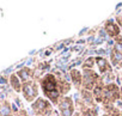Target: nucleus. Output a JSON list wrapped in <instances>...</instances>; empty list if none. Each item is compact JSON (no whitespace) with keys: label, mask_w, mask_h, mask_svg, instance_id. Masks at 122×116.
<instances>
[{"label":"nucleus","mask_w":122,"mask_h":116,"mask_svg":"<svg viewBox=\"0 0 122 116\" xmlns=\"http://www.w3.org/2000/svg\"><path fill=\"white\" fill-rule=\"evenodd\" d=\"M16 74L18 76V78L20 79L22 83H26V81H30V80H36L35 71L30 67H23V68L18 70L16 72Z\"/></svg>","instance_id":"nucleus-9"},{"label":"nucleus","mask_w":122,"mask_h":116,"mask_svg":"<svg viewBox=\"0 0 122 116\" xmlns=\"http://www.w3.org/2000/svg\"><path fill=\"white\" fill-rule=\"evenodd\" d=\"M70 77L73 87L77 91H80L83 89V72H80L79 70H71Z\"/></svg>","instance_id":"nucleus-10"},{"label":"nucleus","mask_w":122,"mask_h":116,"mask_svg":"<svg viewBox=\"0 0 122 116\" xmlns=\"http://www.w3.org/2000/svg\"><path fill=\"white\" fill-rule=\"evenodd\" d=\"M120 96H121V101H122V85L120 86Z\"/></svg>","instance_id":"nucleus-20"},{"label":"nucleus","mask_w":122,"mask_h":116,"mask_svg":"<svg viewBox=\"0 0 122 116\" xmlns=\"http://www.w3.org/2000/svg\"><path fill=\"white\" fill-rule=\"evenodd\" d=\"M105 84H107V83H105L103 79H101V80H99V83L96 85V87L92 90V95H93L95 101H96V103H97V104H102V98H103V89H104Z\"/></svg>","instance_id":"nucleus-14"},{"label":"nucleus","mask_w":122,"mask_h":116,"mask_svg":"<svg viewBox=\"0 0 122 116\" xmlns=\"http://www.w3.org/2000/svg\"><path fill=\"white\" fill-rule=\"evenodd\" d=\"M102 79V76L95 70H83V89L92 91Z\"/></svg>","instance_id":"nucleus-6"},{"label":"nucleus","mask_w":122,"mask_h":116,"mask_svg":"<svg viewBox=\"0 0 122 116\" xmlns=\"http://www.w3.org/2000/svg\"><path fill=\"white\" fill-rule=\"evenodd\" d=\"M102 108L109 116H121V110L115 104H102Z\"/></svg>","instance_id":"nucleus-16"},{"label":"nucleus","mask_w":122,"mask_h":116,"mask_svg":"<svg viewBox=\"0 0 122 116\" xmlns=\"http://www.w3.org/2000/svg\"><path fill=\"white\" fill-rule=\"evenodd\" d=\"M56 79H57V83H59V87H60V92H61V96H68V92L71 91L72 89V84L67 81V79L65 77H62L59 72H56L55 74Z\"/></svg>","instance_id":"nucleus-11"},{"label":"nucleus","mask_w":122,"mask_h":116,"mask_svg":"<svg viewBox=\"0 0 122 116\" xmlns=\"http://www.w3.org/2000/svg\"><path fill=\"white\" fill-rule=\"evenodd\" d=\"M9 83H10V85H11V87L13 89V91L15 92H17V93H22V86H23V83L20 81V79L18 78V76L16 74V73H12L11 76H10V78H9Z\"/></svg>","instance_id":"nucleus-15"},{"label":"nucleus","mask_w":122,"mask_h":116,"mask_svg":"<svg viewBox=\"0 0 122 116\" xmlns=\"http://www.w3.org/2000/svg\"><path fill=\"white\" fill-rule=\"evenodd\" d=\"M56 108L59 116H73L76 114V104L72 96H62Z\"/></svg>","instance_id":"nucleus-5"},{"label":"nucleus","mask_w":122,"mask_h":116,"mask_svg":"<svg viewBox=\"0 0 122 116\" xmlns=\"http://www.w3.org/2000/svg\"><path fill=\"white\" fill-rule=\"evenodd\" d=\"M117 101H121L120 96V86L117 84L107 83L103 89V98L102 104H115Z\"/></svg>","instance_id":"nucleus-3"},{"label":"nucleus","mask_w":122,"mask_h":116,"mask_svg":"<svg viewBox=\"0 0 122 116\" xmlns=\"http://www.w3.org/2000/svg\"><path fill=\"white\" fill-rule=\"evenodd\" d=\"M79 98L84 102L86 106H97V103L95 101V97L92 95V91H87L85 89H81L79 91Z\"/></svg>","instance_id":"nucleus-12"},{"label":"nucleus","mask_w":122,"mask_h":116,"mask_svg":"<svg viewBox=\"0 0 122 116\" xmlns=\"http://www.w3.org/2000/svg\"><path fill=\"white\" fill-rule=\"evenodd\" d=\"M96 66L98 68V72L101 76H105L107 73L112 72V66L109 64V61L102 56H96Z\"/></svg>","instance_id":"nucleus-8"},{"label":"nucleus","mask_w":122,"mask_h":116,"mask_svg":"<svg viewBox=\"0 0 122 116\" xmlns=\"http://www.w3.org/2000/svg\"><path fill=\"white\" fill-rule=\"evenodd\" d=\"M104 31L111 38H116V37H118L121 35V28L118 26V24L114 19H108L105 22V24H104Z\"/></svg>","instance_id":"nucleus-7"},{"label":"nucleus","mask_w":122,"mask_h":116,"mask_svg":"<svg viewBox=\"0 0 122 116\" xmlns=\"http://www.w3.org/2000/svg\"><path fill=\"white\" fill-rule=\"evenodd\" d=\"M40 89L44 96V98H47L53 105H57L60 98L62 97L60 92V87H59V83L57 79L55 77V74L53 73H46L40 80Z\"/></svg>","instance_id":"nucleus-1"},{"label":"nucleus","mask_w":122,"mask_h":116,"mask_svg":"<svg viewBox=\"0 0 122 116\" xmlns=\"http://www.w3.org/2000/svg\"><path fill=\"white\" fill-rule=\"evenodd\" d=\"M0 116H15L13 105L7 99H0Z\"/></svg>","instance_id":"nucleus-13"},{"label":"nucleus","mask_w":122,"mask_h":116,"mask_svg":"<svg viewBox=\"0 0 122 116\" xmlns=\"http://www.w3.org/2000/svg\"><path fill=\"white\" fill-rule=\"evenodd\" d=\"M96 65V57L93 56H90L85 60V62L83 64V70H93Z\"/></svg>","instance_id":"nucleus-18"},{"label":"nucleus","mask_w":122,"mask_h":116,"mask_svg":"<svg viewBox=\"0 0 122 116\" xmlns=\"http://www.w3.org/2000/svg\"><path fill=\"white\" fill-rule=\"evenodd\" d=\"M121 116H122V110H121Z\"/></svg>","instance_id":"nucleus-24"},{"label":"nucleus","mask_w":122,"mask_h":116,"mask_svg":"<svg viewBox=\"0 0 122 116\" xmlns=\"http://www.w3.org/2000/svg\"><path fill=\"white\" fill-rule=\"evenodd\" d=\"M101 116H109V115H108V114H105V112H104V114H103V115H101Z\"/></svg>","instance_id":"nucleus-23"},{"label":"nucleus","mask_w":122,"mask_h":116,"mask_svg":"<svg viewBox=\"0 0 122 116\" xmlns=\"http://www.w3.org/2000/svg\"><path fill=\"white\" fill-rule=\"evenodd\" d=\"M15 116H30V115L28 114V111L24 108H20V109L17 110V112L15 114Z\"/></svg>","instance_id":"nucleus-19"},{"label":"nucleus","mask_w":122,"mask_h":116,"mask_svg":"<svg viewBox=\"0 0 122 116\" xmlns=\"http://www.w3.org/2000/svg\"><path fill=\"white\" fill-rule=\"evenodd\" d=\"M73 116H81V114H80V112H78V111H76V114H74Z\"/></svg>","instance_id":"nucleus-21"},{"label":"nucleus","mask_w":122,"mask_h":116,"mask_svg":"<svg viewBox=\"0 0 122 116\" xmlns=\"http://www.w3.org/2000/svg\"><path fill=\"white\" fill-rule=\"evenodd\" d=\"M49 116H56V115H55V111H54V112H53V114H50V115H49Z\"/></svg>","instance_id":"nucleus-22"},{"label":"nucleus","mask_w":122,"mask_h":116,"mask_svg":"<svg viewBox=\"0 0 122 116\" xmlns=\"http://www.w3.org/2000/svg\"><path fill=\"white\" fill-rule=\"evenodd\" d=\"M30 106L34 116H49L54 112V105L44 97H38Z\"/></svg>","instance_id":"nucleus-2"},{"label":"nucleus","mask_w":122,"mask_h":116,"mask_svg":"<svg viewBox=\"0 0 122 116\" xmlns=\"http://www.w3.org/2000/svg\"><path fill=\"white\" fill-rule=\"evenodd\" d=\"M22 95L23 98L28 102V103H34L40 95V84L36 80H30L26 83H23L22 86Z\"/></svg>","instance_id":"nucleus-4"},{"label":"nucleus","mask_w":122,"mask_h":116,"mask_svg":"<svg viewBox=\"0 0 122 116\" xmlns=\"http://www.w3.org/2000/svg\"><path fill=\"white\" fill-rule=\"evenodd\" d=\"M121 76H122V71H121Z\"/></svg>","instance_id":"nucleus-25"},{"label":"nucleus","mask_w":122,"mask_h":116,"mask_svg":"<svg viewBox=\"0 0 122 116\" xmlns=\"http://www.w3.org/2000/svg\"><path fill=\"white\" fill-rule=\"evenodd\" d=\"M81 116H99L98 106H86L81 112Z\"/></svg>","instance_id":"nucleus-17"}]
</instances>
